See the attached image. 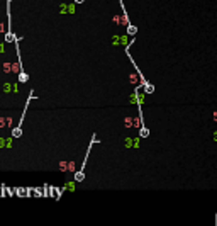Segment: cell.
Here are the masks:
<instances>
[{
    "label": "cell",
    "instance_id": "1",
    "mask_svg": "<svg viewBox=\"0 0 217 226\" xmlns=\"http://www.w3.org/2000/svg\"><path fill=\"white\" fill-rule=\"evenodd\" d=\"M144 90H146V94H153V92H154V87L148 82V83H144Z\"/></svg>",
    "mask_w": 217,
    "mask_h": 226
},
{
    "label": "cell",
    "instance_id": "2",
    "mask_svg": "<svg viewBox=\"0 0 217 226\" xmlns=\"http://www.w3.org/2000/svg\"><path fill=\"white\" fill-rule=\"evenodd\" d=\"M139 134H141L142 138H146V136H148V134H149V131L146 129V128H142V129H141V133H139Z\"/></svg>",
    "mask_w": 217,
    "mask_h": 226
},
{
    "label": "cell",
    "instance_id": "3",
    "mask_svg": "<svg viewBox=\"0 0 217 226\" xmlns=\"http://www.w3.org/2000/svg\"><path fill=\"white\" fill-rule=\"evenodd\" d=\"M127 29H129V34H136V31H137V29H136L134 26H129Z\"/></svg>",
    "mask_w": 217,
    "mask_h": 226
},
{
    "label": "cell",
    "instance_id": "4",
    "mask_svg": "<svg viewBox=\"0 0 217 226\" xmlns=\"http://www.w3.org/2000/svg\"><path fill=\"white\" fill-rule=\"evenodd\" d=\"M75 178H76V180H83V173H81V172H78V173L75 175Z\"/></svg>",
    "mask_w": 217,
    "mask_h": 226
},
{
    "label": "cell",
    "instance_id": "5",
    "mask_svg": "<svg viewBox=\"0 0 217 226\" xmlns=\"http://www.w3.org/2000/svg\"><path fill=\"white\" fill-rule=\"evenodd\" d=\"M19 80H20V82H26V80H27V77H26V73H20V77H19Z\"/></svg>",
    "mask_w": 217,
    "mask_h": 226
}]
</instances>
